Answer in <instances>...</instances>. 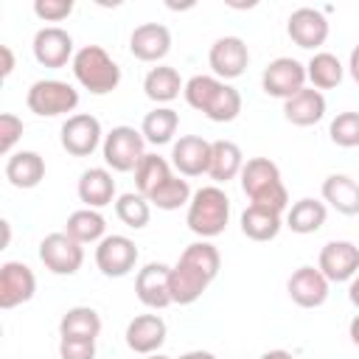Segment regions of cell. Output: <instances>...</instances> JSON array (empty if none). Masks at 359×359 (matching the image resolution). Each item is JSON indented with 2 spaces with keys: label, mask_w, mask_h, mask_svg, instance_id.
<instances>
[{
  "label": "cell",
  "mask_w": 359,
  "mask_h": 359,
  "mask_svg": "<svg viewBox=\"0 0 359 359\" xmlns=\"http://www.w3.org/2000/svg\"><path fill=\"white\" fill-rule=\"evenodd\" d=\"M261 359H294L289 351H280V348H275V351H266V353H261Z\"/></svg>",
  "instance_id": "45"
},
{
  "label": "cell",
  "mask_w": 359,
  "mask_h": 359,
  "mask_svg": "<svg viewBox=\"0 0 359 359\" xmlns=\"http://www.w3.org/2000/svg\"><path fill=\"white\" fill-rule=\"evenodd\" d=\"M180 126V115L171 107H154L151 112H146L143 123H140V135L146 137V143L151 146H163L171 143V137L177 135Z\"/></svg>",
  "instance_id": "31"
},
{
  "label": "cell",
  "mask_w": 359,
  "mask_h": 359,
  "mask_svg": "<svg viewBox=\"0 0 359 359\" xmlns=\"http://www.w3.org/2000/svg\"><path fill=\"white\" fill-rule=\"evenodd\" d=\"M283 118L294 126H314L325 118V95L314 87H303L283 101Z\"/></svg>",
  "instance_id": "22"
},
{
  "label": "cell",
  "mask_w": 359,
  "mask_h": 359,
  "mask_svg": "<svg viewBox=\"0 0 359 359\" xmlns=\"http://www.w3.org/2000/svg\"><path fill=\"white\" fill-rule=\"evenodd\" d=\"M143 146H146V137L135 126H112L104 135V143H101L104 163L112 171H118V174L135 171L137 163L146 157V149Z\"/></svg>",
  "instance_id": "7"
},
{
  "label": "cell",
  "mask_w": 359,
  "mask_h": 359,
  "mask_svg": "<svg viewBox=\"0 0 359 359\" xmlns=\"http://www.w3.org/2000/svg\"><path fill=\"white\" fill-rule=\"evenodd\" d=\"M137 255L140 252H137V247H135V241L129 236L112 233V236H104L98 241V247H95V266L107 278H123V275H129L135 269Z\"/></svg>",
  "instance_id": "10"
},
{
  "label": "cell",
  "mask_w": 359,
  "mask_h": 359,
  "mask_svg": "<svg viewBox=\"0 0 359 359\" xmlns=\"http://www.w3.org/2000/svg\"><path fill=\"white\" fill-rule=\"evenodd\" d=\"M59 359H95V339H59Z\"/></svg>",
  "instance_id": "40"
},
{
  "label": "cell",
  "mask_w": 359,
  "mask_h": 359,
  "mask_svg": "<svg viewBox=\"0 0 359 359\" xmlns=\"http://www.w3.org/2000/svg\"><path fill=\"white\" fill-rule=\"evenodd\" d=\"M306 65H300L297 59L292 56H278L272 59L264 73H261V87L266 95L272 98H292L294 93H300L306 87Z\"/></svg>",
  "instance_id": "8"
},
{
  "label": "cell",
  "mask_w": 359,
  "mask_h": 359,
  "mask_svg": "<svg viewBox=\"0 0 359 359\" xmlns=\"http://www.w3.org/2000/svg\"><path fill=\"white\" fill-rule=\"evenodd\" d=\"M317 269L328 278V283L353 280V275L359 272V247L353 241H328L320 250Z\"/></svg>",
  "instance_id": "14"
},
{
  "label": "cell",
  "mask_w": 359,
  "mask_h": 359,
  "mask_svg": "<svg viewBox=\"0 0 359 359\" xmlns=\"http://www.w3.org/2000/svg\"><path fill=\"white\" fill-rule=\"evenodd\" d=\"M101 334V317L93 306H73L59 320V337L70 339H95Z\"/></svg>",
  "instance_id": "29"
},
{
  "label": "cell",
  "mask_w": 359,
  "mask_h": 359,
  "mask_svg": "<svg viewBox=\"0 0 359 359\" xmlns=\"http://www.w3.org/2000/svg\"><path fill=\"white\" fill-rule=\"evenodd\" d=\"M191 196H194V194H191L188 180L171 177V180H165V182L149 196V202H151L154 208H160V210H177V208H182V205H188Z\"/></svg>",
  "instance_id": "36"
},
{
  "label": "cell",
  "mask_w": 359,
  "mask_h": 359,
  "mask_svg": "<svg viewBox=\"0 0 359 359\" xmlns=\"http://www.w3.org/2000/svg\"><path fill=\"white\" fill-rule=\"evenodd\" d=\"M230 222V196L219 185H205L194 191L185 213V224L191 233H196L202 241L216 238L224 233Z\"/></svg>",
  "instance_id": "4"
},
{
  "label": "cell",
  "mask_w": 359,
  "mask_h": 359,
  "mask_svg": "<svg viewBox=\"0 0 359 359\" xmlns=\"http://www.w3.org/2000/svg\"><path fill=\"white\" fill-rule=\"evenodd\" d=\"M20 137H22V118H17L14 112H3L0 115V154L11 157V149Z\"/></svg>",
  "instance_id": "38"
},
{
  "label": "cell",
  "mask_w": 359,
  "mask_h": 359,
  "mask_svg": "<svg viewBox=\"0 0 359 359\" xmlns=\"http://www.w3.org/2000/svg\"><path fill=\"white\" fill-rule=\"evenodd\" d=\"M328 137L342 149L359 146V112H339L328 126Z\"/></svg>",
  "instance_id": "37"
},
{
  "label": "cell",
  "mask_w": 359,
  "mask_h": 359,
  "mask_svg": "<svg viewBox=\"0 0 359 359\" xmlns=\"http://www.w3.org/2000/svg\"><path fill=\"white\" fill-rule=\"evenodd\" d=\"M222 269V255L210 241H194L182 250L180 261L168 272V292L171 303L177 306H191L196 303L205 289L216 280Z\"/></svg>",
  "instance_id": "1"
},
{
  "label": "cell",
  "mask_w": 359,
  "mask_h": 359,
  "mask_svg": "<svg viewBox=\"0 0 359 359\" xmlns=\"http://www.w3.org/2000/svg\"><path fill=\"white\" fill-rule=\"evenodd\" d=\"M34 59L42 67H65L73 62V36L59 25H45L34 34Z\"/></svg>",
  "instance_id": "15"
},
{
  "label": "cell",
  "mask_w": 359,
  "mask_h": 359,
  "mask_svg": "<svg viewBox=\"0 0 359 359\" xmlns=\"http://www.w3.org/2000/svg\"><path fill=\"white\" fill-rule=\"evenodd\" d=\"M6 180L14 188H36L45 180V160L36 151H14L6 160Z\"/></svg>",
  "instance_id": "25"
},
{
  "label": "cell",
  "mask_w": 359,
  "mask_h": 359,
  "mask_svg": "<svg viewBox=\"0 0 359 359\" xmlns=\"http://www.w3.org/2000/svg\"><path fill=\"white\" fill-rule=\"evenodd\" d=\"M241 191L250 196V205L283 213L289 205V191L280 180V168L269 157H250L241 168Z\"/></svg>",
  "instance_id": "3"
},
{
  "label": "cell",
  "mask_w": 359,
  "mask_h": 359,
  "mask_svg": "<svg viewBox=\"0 0 359 359\" xmlns=\"http://www.w3.org/2000/svg\"><path fill=\"white\" fill-rule=\"evenodd\" d=\"M286 292L300 309H317L328 300V278L314 266H297L286 280Z\"/></svg>",
  "instance_id": "18"
},
{
  "label": "cell",
  "mask_w": 359,
  "mask_h": 359,
  "mask_svg": "<svg viewBox=\"0 0 359 359\" xmlns=\"http://www.w3.org/2000/svg\"><path fill=\"white\" fill-rule=\"evenodd\" d=\"M171 165L182 177H202L210 168V143L199 135H182L171 146Z\"/></svg>",
  "instance_id": "20"
},
{
  "label": "cell",
  "mask_w": 359,
  "mask_h": 359,
  "mask_svg": "<svg viewBox=\"0 0 359 359\" xmlns=\"http://www.w3.org/2000/svg\"><path fill=\"white\" fill-rule=\"evenodd\" d=\"M73 76L76 81L90 90L93 95H107L121 84V67L118 62L101 48V45H84L73 56Z\"/></svg>",
  "instance_id": "5"
},
{
  "label": "cell",
  "mask_w": 359,
  "mask_h": 359,
  "mask_svg": "<svg viewBox=\"0 0 359 359\" xmlns=\"http://www.w3.org/2000/svg\"><path fill=\"white\" fill-rule=\"evenodd\" d=\"M65 233L70 238H76L79 244H98L107 233V222L98 210L93 208H81V210H73L67 216V224H65Z\"/></svg>",
  "instance_id": "32"
},
{
  "label": "cell",
  "mask_w": 359,
  "mask_h": 359,
  "mask_svg": "<svg viewBox=\"0 0 359 359\" xmlns=\"http://www.w3.org/2000/svg\"><path fill=\"white\" fill-rule=\"evenodd\" d=\"M180 359H216L210 351H188V353H182Z\"/></svg>",
  "instance_id": "46"
},
{
  "label": "cell",
  "mask_w": 359,
  "mask_h": 359,
  "mask_svg": "<svg viewBox=\"0 0 359 359\" xmlns=\"http://www.w3.org/2000/svg\"><path fill=\"white\" fill-rule=\"evenodd\" d=\"M283 222L280 213L258 208V205H247V210L241 213V233L252 241H272L280 233Z\"/></svg>",
  "instance_id": "30"
},
{
  "label": "cell",
  "mask_w": 359,
  "mask_h": 359,
  "mask_svg": "<svg viewBox=\"0 0 359 359\" xmlns=\"http://www.w3.org/2000/svg\"><path fill=\"white\" fill-rule=\"evenodd\" d=\"M182 95L188 107H194L213 123H230L241 112V93L216 76H191Z\"/></svg>",
  "instance_id": "2"
},
{
  "label": "cell",
  "mask_w": 359,
  "mask_h": 359,
  "mask_svg": "<svg viewBox=\"0 0 359 359\" xmlns=\"http://www.w3.org/2000/svg\"><path fill=\"white\" fill-rule=\"evenodd\" d=\"M34 14L45 22H62L73 14V0H34Z\"/></svg>",
  "instance_id": "39"
},
{
  "label": "cell",
  "mask_w": 359,
  "mask_h": 359,
  "mask_svg": "<svg viewBox=\"0 0 359 359\" xmlns=\"http://www.w3.org/2000/svg\"><path fill=\"white\" fill-rule=\"evenodd\" d=\"M76 191H79V199H81L87 208L98 210V208H104V205H109V202L115 199V180H112L109 168L95 165V168L81 171Z\"/></svg>",
  "instance_id": "23"
},
{
  "label": "cell",
  "mask_w": 359,
  "mask_h": 359,
  "mask_svg": "<svg viewBox=\"0 0 359 359\" xmlns=\"http://www.w3.org/2000/svg\"><path fill=\"white\" fill-rule=\"evenodd\" d=\"M174 174H171V163L165 160V157H160V154H149L146 151V157L137 163V168H135V185H137V194L140 196H151L165 180H171Z\"/></svg>",
  "instance_id": "33"
},
{
  "label": "cell",
  "mask_w": 359,
  "mask_h": 359,
  "mask_svg": "<svg viewBox=\"0 0 359 359\" xmlns=\"http://www.w3.org/2000/svg\"><path fill=\"white\" fill-rule=\"evenodd\" d=\"M129 50L140 62H160L171 50V31L163 22H143L132 31Z\"/></svg>",
  "instance_id": "21"
},
{
  "label": "cell",
  "mask_w": 359,
  "mask_h": 359,
  "mask_svg": "<svg viewBox=\"0 0 359 359\" xmlns=\"http://www.w3.org/2000/svg\"><path fill=\"white\" fill-rule=\"evenodd\" d=\"M348 73H351V79L359 84V45L351 50V59H348Z\"/></svg>",
  "instance_id": "42"
},
{
  "label": "cell",
  "mask_w": 359,
  "mask_h": 359,
  "mask_svg": "<svg viewBox=\"0 0 359 359\" xmlns=\"http://www.w3.org/2000/svg\"><path fill=\"white\" fill-rule=\"evenodd\" d=\"M115 213H118V219H121L126 227L140 230V227H146L149 219H151V202H149L146 196L129 191V194H121V196L115 199Z\"/></svg>",
  "instance_id": "35"
},
{
  "label": "cell",
  "mask_w": 359,
  "mask_h": 359,
  "mask_svg": "<svg viewBox=\"0 0 359 359\" xmlns=\"http://www.w3.org/2000/svg\"><path fill=\"white\" fill-rule=\"evenodd\" d=\"M34 292H36V278L28 264L6 261L0 266V309H14L20 303H28Z\"/></svg>",
  "instance_id": "16"
},
{
  "label": "cell",
  "mask_w": 359,
  "mask_h": 359,
  "mask_svg": "<svg viewBox=\"0 0 359 359\" xmlns=\"http://www.w3.org/2000/svg\"><path fill=\"white\" fill-rule=\"evenodd\" d=\"M25 104L39 118L67 115L79 107V90L67 81H59V79H39L28 87Z\"/></svg>",
  "instance_id": "6"
},
{
  "label": "cell",
  "mask_w": 359,
  "mask_h": 359,
  "mask_svg": "<svg viewBox=\"0 0 359 359\" xmlns=\"http://www.w3.org/2000/svg\"><path fill=\"white\" fill-rule=\"evenodd\" d=\"M325 216H328L325 202L311 199V196H303V199H297V202L289 208V213H286V227H289L292 233L309 236V233H317V230L325 224Z\"/></svg>",
  "instance_id": "28"
},
{
  "label": "cell",
  "mask_w": 359,
  "mask_h": 359,
  "mask_svg": "<svg viewBox=\"0 0 359 359\" xmlns=\"http://www.w3.org/2000/svg\"><path fill=\"white\" fill-rule=\"evenodd\" d=\"M348 337H351V342L359 348V314L351 320V325H348Z\"/></svg>",
  "instance_id": "44"
},
{
  "label": "cell",
  "mask_w": 359,
  "mask_h": 359,
  "mask_svg": "<svg viewBox=\"0 0 359 359\" xmlns=\"http://www.w3.org/2000/svg\"><path fill=\"white\" fill-rule=\"evenodd\" d=\"M244 151L238 149V143L233 140H213L210 143V168L208 177L216 182H230L241 174L244 168Z\"/></svg>",
  "instance_id": "26"
},
{
  "label": "cell",
  "mask_w": 359,
  "mask_h": 359,
  "mask_svg": "<svg viewBox=\"0 0 359 359\" xmlns=\"http://www.w3.org/2000/svg\"><path fill=\"white\" fill-rule=\"evenodd\" d=\"M165 334H168V328L160 314H137L129 320L123 337H126L129 351H135L140 356H151V353H160Z\"/></svg>",
  "instance_id": "19"
},
{
  "label": "cell",
  "mask_w": 359,
  "mask_h": 359,
  "mask_svg": "<svg viewBox=\"0 0 359 359\" xmlns=\"http://www.w3.org/2000/svg\"><path fill=\"white\" fill-rule=\"evenodd\" d=\"M168 272L171 266L168 264H160V261H151L146 266L137 269V278H135V292H137V300L146 306V309H165L171 306V292H168Z\"/></svg>",
  "instance_id": "17"
},
{
  "label": "cell",
  "mask_w": 359,
  "mask_h": 359,
  "mask_svg": "<svg viewBox=\"0 0 359 359\" xmlns=\"http://www.w3.org/2000/svg\"><path fill=\"white\" fill-rule=\"evenodd\" d=\"M348 297H351V303L359 309V272L353 275V280H351V286H348Z\"/></svg>",
  "instance_id": "43"
},
{
  "label": "cell",
  "mask_w": 359,
  "mask_h": 359,
  "mask_svg": "<svg viewBox=\"0 0 359 359\" xmlns=\"http://www.w3.org/2000/svg\"><path fill=\"white\" fill-rule=\"evenodd\" d=\"M306 76H309V81H311L314 90H331V87H337L342 81L345 67H342V62L334 53L317 50L309 59V65H306Z\"/></svg>",
  "instance_id": "34"
},
{
  "label": "cell",
  "mask_w": 359,
  "mask_h": 359,
  "mask_svg": "<svg viewBox=\"0 0 359 359\" xmlns=\"http://www.w3.org/2000/svg\"><path fill=\"white\" fill-rule=\"evenodd\" d=\"M323 199L342 216H359V182L348 174H328L323 180Z\"/></svg>",
  "instance_id": "24"
},
{
  "label": "cell",
  "mask_w": 359,
  "mask_h": 359,
  "mask_svg": "<svg viewBox=\"0 0 359 359\" xmlns=\"http://www.w3.org/2000/svg\"><path fill=\"white\" fill-rule=\"evenodd\" d=\"M101 121L90 112H76L62 123V149L73 157H90L104 140Z\"/></svg>",
  "instance_id": "11"
},
{
  "label": "cell",
  "mask_w": 359,
  "mask_h": 359,
  "mask_svg": "<svg viewBox=\"0 0 359 359\" xmlns=\"http://www.w3.org/2000/svg\"><path fill=\"white\" fill-rule=\"evenodd\" d=\"M182 90H185V84H182L177 67H171V65H157V67H151V70L146 73V79H143V93H146V98H151L154 104H168V101H174Z\"/></svg>",
  "instance_id": "27"
},
{
  "label": "cell",
  "mask_w": 359,
  "mask_h": 359,
  "mask_svg": "<svg viewBox=\"0 0 359 359\" xmlns=\"http://www.w3.org/2000/svg\"><path fill=\"white\" fill-rule=\"evenodd\" d=\"M39 261L53 275H76L84 264V247L67 233H48L39 241Z\"/></svg>",
  "instance_id": "9"
},
{
  "label": "cell",
  "mask_w": 359,
  "mask_h": 359,
  "mask_svg": "<svg viewBox=\"0 0 359 359\" xmlns=\"http://www.w3.org/2000/svg\"><path fill=\"white\" fill-rule=\"evenodd\" d=\"M0 59H3V65H0V76H3V79H8V76H11V70H14V53H11V48H8V45H0Z\"/></svg>",
  "instance_id": "41"
},
{
  "label": "cell",
  "mask_w": 359,
  "mask_h": 359,
  "mask_svg": "<svg viewBox=\"0 0 359 359\" xmlns=\"http://www.w3.org/2000/svg\"><path fill=\"white\" fill-rule=\"evenodd\" d=\"M208 65H210L213 76L222 79V81L238 79V76L247 70V65H250L247 42H244L241 36H219V39L210 45Z\"/></svg>",
  "instance_id": "12"
},
{
  "label": "cell",
  "mask_w": 359,
  "mask_h": 359,
  "mask_svg": "<svg viewBox=\"0 0 359 359\" xmlns=\"http://www.w3.org/2000/svg\"><path fill=\"white\" fill-rule=\"evenodd\" d=\"M286 34L289 39L297 45V48H306V50H314L320 48L325 39H328V20L320 8H311V6H300L289 14L286 20Z\"/></svg>",
  "instance_id": "13"
},
{
  "label": "cell",
  "mask_w": 359,
  "mask_h": 359,
  "mask_svg": "<svg viewBox=\"0 0 359 359\" xmlns=\"http://www.w3.org/2000/svg\"><path fill=\"white\" fill-rule=\"evenodd\" d=\"M146 359H171V356H165V353H151V356H146Z\"/></svg>",
  "instance_id": "47"
}]
</instances>
